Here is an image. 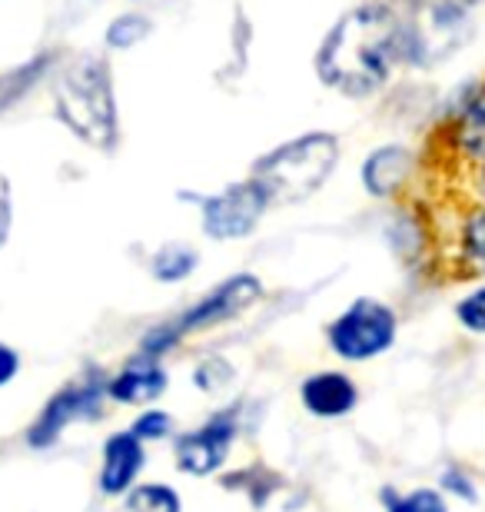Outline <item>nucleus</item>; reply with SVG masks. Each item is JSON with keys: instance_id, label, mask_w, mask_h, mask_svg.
<instances>
[{"instance_id": "f257e3e1", "label": "nucleus", "mask_w": 485, "mask_h": 512, "mask_svg": "<svg viewBox=\"0 0 485 512\" xmlns=\"http://www.w3.org/2000/svg\"><path fill=\"white\" fill-rule=\"evenodd\" d=\"M396 64H402L399 14L383 0H366L346 10L316 50V77L353 100L383 90Z\"/></svg>"}, {"instance_id": "f03ea898", "label": "nucleus", "mask_w": 485, "mask_h": 512, "mask_svg": "<svg viewBox=\"0 0 485 512\" xmlns=\"http://www.w3.org/2000/svg\"><path fill=\"white\" fill-rule=\"evenodd\" d=\"M54 114L90 150H117L120 114L107 60L100 54H74L60 64L54 77Z\"/></svg>"}, {"instance_id": "7ed1b4c3", "label": "nucleus", "mask_w": 485, "mask_h": 512, "mask_svg": "<svg viewBox=\"0 0 485 512\" xmlns=\"http://www.w3.org/2000/svg\"><path fill=\"white\" fill-rule=\"evenodd\" d=\"M263 293H266V286L256 273L226 276V280L216 283L213 290H206L200 300L183 306L177 316H167V320L147 326L137 343V350L147 356H157V360H167V356L177 353L190 336L216 330V326H226V323L246 316L263 300Z\"/></svg>"}, {"instance_id": "20e7f679", "label": "nucleus", "mask_w": 485, "mask_h": 512, "mask_svg": "<svg viewBox=\"0 0 485 512\" xmlns=\"http://www.w3.org/2000/svg\"><path fill=\"white\" fill-rule=\"evenodd\" d=\"M339 163V140L326 130L303 133L280 143L253 163L250 177L260 183L273 207H296L316 197Z\"/></svg>"}, {"instance_id": "39448f33", "label": "nucleus", "mask_w": 485, "mask_h": 512, "mask_svg": "<svg viewBox=\"0 0 485 512\" xmlns=\"http://www.w3.org/2000/svg\"><path fill=\"white\" fill-rule=\"evenodd\" d=\"M479 0H402L396 7L402 30V64L432 67L459 50L472 34Z\"/></svg>"}, {"instance_id": "423d86ee", "label": "nucleus", "mask_w": 485, "mask_h": 512, "mask_svg": "<svg viewBox=\"0 0 485 512\" xmlns=\"http://www.w3.org/2000/svg\"><path fill=\"white\" fill-rule=\"evenodd\" d=\"M107 376L110 370H103L100 363H87L84 370L70 376L64 386L54 389V393L44 399V406L37 409L34 423L27 426V433H24L27 449L47 453V449H54L74 426L103 419V409L110 403Z\"/></svg>"}, {"instance_id": "0eeeda50", "label": "nucleus", "mask_w": 485, "mask_h": 512, "mask_svg": "<svg viewBox=\"0 0 485 512\" xmlns=\"http://www.w3.org/2000/svg\"><path fill=\"white\" fill-rule=\"evenodd\" d=\"M326 346L336 360L363 366L386 356L399 340L396 306L376 296H356L346 310H339L326 323Z\"/></svg>"}, {"instance_id": "6e6552de", "label": "nucleus", "mask_w": 485, "mask_h": 512, "mask_svg": "<svg viewBox=\"0 0 485 512\" xmlns=\"http://www.w3.org/2000/svg\"><path fill=\"white\" fill-rule=\"evenodd\" d=\"M246 433V399L216 406L203 423L173 436L170 453L180 476L213 479L220 476L233 456L236 439Z\"/></svg>"}, {"instance_id": "1a4fd4ad", "label": "nucleus", "mask_w": 485, "mask_h": 512, "mask_svg": "<svg viewBox=\"0 0 485 512\" xmlns=\"http://www.w3.org/2000/svg\"><path fill=\"white\" fill-rule=\"evenodd\" d=\"M270 207H273L270 197H266L263 187L253 177L236 180L230 187H223L220 193L203 197V203H200L203 233L216 243L246 240L256 233V227L263 223Z\"/></svg>"}, {"instance_id": "9d476101", "label": "nucleus", "mask_w": 485, "mask_h": 512, "mask_svg": "<svg viewBox=\"0 0 485 512\" xmlns=\"http://www.w3.org/2000/svg\"><path fill=\"white\" fill-rule=\"evenodd\" d=\"M167 389H170L167 360H157V356H147L140 350L127 356L107 376V399L113 406H130V409L157 406L167 396Z\"/></svg>"}, {"instance_id": "9b49d317", "label": "nucleus", "mask_w": 485, "mask_h": 512, "mask_svg": "<svg viewBox=\"0 0 485 512\" xmlns=\"http://www.w3.org/2000/svg\"><path fill=\"white\" fill-rule=\"evenodd\" d=\"M147 443L137 439L130 429H113L100 446L97 466V493L103 499H123L143 479L147 469Z\"/></svg>"}, {"instance_id": "f8f14e48", "label": "nucleus", "mask_w": 485, "mask_h": 512, "mask_svg": "<svg viewBox=\"0 0 485 512\" xmlns=\"http://www.w3.org/2000/svg\"><path fill=\"white\" fill-rule=\"evenodd\" d=\"M359 399H363L359 383L346 370H316L299 383V406L319 423H336V419L353 416Z\"/></svg>"}, {"instance_id": "ddd939ff", "label": "nucleus", "mask_w": 485, "mask_h": 512, "mask_svg": "<svg viewBox=\"0 0 485 512\" xmlns=\"http://www.w3.org/2000/svg\"><path fill=\"white\" fill-rule=\"evenodd\" d=\"M412 173H416V153L402 143H389V147L369 153L359 177H363V190L373 200H392L412 180Z\"/></svg>"}, {"instance_id": "4468645a", "label": "nucleus", "mask_w": 485, "mask_h": 512, "mask_svg": "<svg viewBox=\"0 0 485 512\" xmlns=\"http://www.w3.org/2000/svg\"><path fill=\"white\" fill-rule=\"evenodd\" d=\"M220 486L226 489V493L246 496V503H250L253 509H266L276 496H280L286 479L276 473L273 466L250 463V466L230 469V473H220Z\"/></svg>"}, {"instance_id": "2eb2a0df", "label": "nucleus", "mask_w": 485, "mask_h": 512, "mask_svg": "<svg viewBox=\"0 0 485 512\" xmlns=\"http://www.w3.org/2000/svg\"><path fill=\"white\" fill-rule=\"evenodd\" d=\"M452 260L459 276H485V203H476L459 217Z\"/></svg>"}, {"instance_id": "dca6fc26", "label": "nucleus", "mask_w": 485, "mask_h": 512, "mask_svg": "<svg viewBox=\"0 0 485 512\" xmlns=\"http://www.w3.org/2000/svg\"><path fill=\"white\" fill-rule=\"evenodd\" d=\"M456 150L472 167H485V87L469 100L456 120Z\"/></svg>"}, {"instance_id": "f3484780", "label": "nucleus", "mask_w": 485, "mask_h": 512, "mask_svg": "<svg viewBox=\"0 0 485 512\" xmlns=\"http://www.w3.org/2000/svg\"><path fill=\"white\" fill-rule=\"evenodd\" d=\"M200 266V250L187 247V243H167L150 256V276L163 286H177L190 280Z\"/></svg>"}, {"instance_id": "a211bd4d", "label": "nucleus", "mask_w": 485, "mask_h": 512, "mask_svg": "<svg viewBox=\"0 0 485 512\" xmlns=\"http://www.w3.org/2000/svg\"><path fill=\"white\" fill-rule=\"evenodd\" d=\"M379 503H383L386 512H452V503L442 496L439 486H383L379 489Z\"/></svg>"}, {"instance_id": "6ab92c4d", "label": "nucleus", "mask_w": 485, "mask_h": 512, "mask_svg": "<svg viewBox=\"0 0 485 512\" xmlns=\"http://www.w3.org/2000/svg\"><path fill=\"white\" fill-rule=\"evenodd\" d=\"M120 503H123V512H183L180 489L170 483H160V479H140Z\"/></svg>"}, {"instance_id": "aec40b11", "label": "nucleus", "mask_w": 485, "mask_h": 512, "mask_svg": "<svg viewBox=\"0 0 485 512\" xmlns=\"http://www.w3.org/2000/svg\"><path fill=\"white\" fill-rule=\"evenodd\" d=\"M127 429L137 439H143L147 446H153V443H173V436L180 433L177 419H173L170 409H163V406H143V409H137V416L130 419Z\"/></svg>"}, {"instance_id": "412c9836", "label": "nucleus", "mask_w": 485, "mask_h": 512, "mask_svg": "<svg viewBox=\"0 0 485 512\" xmlns=\"http://www.w3.org/2000/svg\"><path fill=\"white\" fill-rule=\"evenodd\" d=\"M190 380H193L196 389H200V393L220 396L236 383V366L226 360V356H206V360H200L193 366Z\"/></svg>"}, {"instance_id": "4be33fe9", "label": "nucleus", "mask_w": 485, "mask_h": 512, "mask_svg": "<svg viewBox=\"0 0 485 512\" xmlns=\"http://www.w3.org/2000/svg\"><path fill=\"white\" fill-rule=\"evenodd\" d=\"M436 486L442 489V496H446L449 503L456 499V503H462V506H479V479L472 476L469 466H462V463L442 466Z\"/></svg>"}, {"instance_id": "5701e85b", "label": "nucleus", "mask_w": 485, "mask_h": 512, "mask_svg": "<svg viewBox=\"0 0 485 512\" xmlns=\"http://www.w3.org/2000/svg\"><path fill=\"white\" fill-rule=\"evenodd\" d=\"M153 24L143 14H120L113 24L107 27V47L110 50H130L147 40Z\"/></svg>"}, {"instance_id": "b1692460", "label": "nucleus", "mask_w": 485, "mask_h": 512, "mask_svg": "<svg viewBox=\"0 0 485 512\" xmlns=\"http://www.w3.org/2000/svg\"><path fill=\"white\" fill-rule=\"evenodd\" d=\"M456 323L472 336H485V283L469 290L462 300L456 303Z\"/></svg>"}, {"instance_id": "393cba45", "label": "nucleus", "mask_w": 485, "mask_h": 512, "mask_svg": "<svg viewBox=\"0 0 485 512\" xmlns=\"http://www.w3.org/2000/svg\"><path fill=\"white\" fill-rule=\"evenodd\" d=\"M20 366H24V360H20V353L14 350L10 343L0 340V389H7L10 383L20 376Z\"/></svg>"}, {"instance_id": "a878e982", "label": "nucleus", "mask_w": 485, "mask_h": 512, "mask_svg": "<svg viewBox=\"0 0 485 512\" xmlns=\"http://www.w3.org/2000/svg\"><path fill=\"white\" fill-rule=\"evenodd\" d=\"M10 227H14V200H10V183L0 177V250L7 247Z\"/></svg>"}]
</instances>
